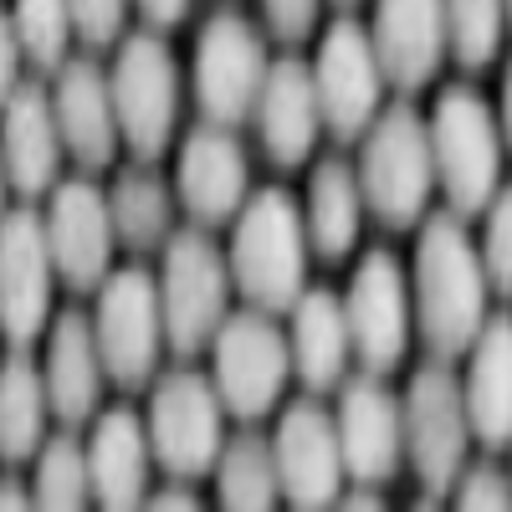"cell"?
<instances>
[{
	"label": "cell",
	"instance_id": "6da1fadb",
	"mask_svg": "<svg viewBox=\"0 0 512 512\" xmlns=\"http://www.w3.org/2000/svg\"><path fill=\"white\" fill-rule=\"evenodd\" d=\"M415 323L436 364L472 354L477 333L487 328V272L466 236V221L451 210L420 226L415 246Z\"/></svg>",
	"mask_w": 512,
	"mask_h": 512
},
{
	"label": "cell",
	"instance_id": "7a4b0ae2",
	"mask_svg": "<svg viewBox=\"0 0 512 512\" xmlns=\"http://www.w3.org/2000/svg\"><path fill=\"white\" fill-rule=\"evenodd\" d=\"M231 287L251 303V313H292L303 297V272H308V231L297 216V200L282 185L256 190L231 236Z\"/></svg>",
	"mask_w": 512,
	"mask_h": 512
},
{
	"label": "cell",
	"instance_id": "3957f363",
	"mask_svg": "<svg viewBox=\"0 0 512 512\" xmlns=\"http://www.w3.org/2000/svg\"><path fill=\"white\" fill-rule=\"evenodd\" d=\"M425 134H431L436 185L446 190L451 216L456 221L482 216L502 190V128H497V113L472 88L451 82V88H441Z\"/></svg>",
	"mask_w": 512,
	"mask_h": 512
},
{
	"label": "cell",
	"instance_id": "277c9868",
	"mask_svg": "<svg viewBox=\"0 0 512 512\" xmlns=\"http://www.w3.org/2000/svg\"><path fill=\"white\" fill-rule=\"evenodd\" d=\"M359 195L384 226H420L425 205L436 190V164H431V134L425 118L410 103H395L374 118V128L364 134V154H359Z\"/></svg>",
	"mask_w": 512,
	"mask_h": 512
},
{
	"label": "cell",
	"instance_id": "5b68a950",
	"mask_svg": "<svg viewBox=\"0 0 512 512\" xmlns=\"http://www.w3.org/2000/svg\"><path fill=\"white\" fill-rule=\"evenodd\" d=\"M159 287V318H164V344L180 359H195L205 344H216L231 297V267L221 246L200 226L175 231L164 241V272L154 277Z\"/></svg>",
	"mask_w": 512,
	"mask_h": 512
},
{
	"label": "cell",
	"instance_id": "8992f818",
	"mask_svg": "<svg viewBox=\"0 0 512 512\" xmlns=\"http://www.w3.org/2000/svg\"><path fill=\"white\" fill-rule=\"evenodd\" d=\"M118 139L134 149V159L154 164L175 144V118H180V62L164 47V36L134 31L118 47V62L108 72Z\"/></svg>",
	"mask_w": 512,
	"mask_h": 512
},
{
	"label": "cell",
	"instance_id": "52a82bcc",
	"mask_svg": "<svg viewBox=\"0 0 512 512\" xmlns=\"http://www.w3.org/2000/svg\"><path fill=\"white\" fill-rule=\"evenodd\" d=\"M144 431H149V456L175 482H195L205 472H216V461L226 451V405L210 374H195V369L164 374L154 384Z\"/></svg>",
	"mask_w": 512,
	"mask_h": 512
},
{
	"label": "cell",
	"instance_id": "ba28073f",
	"mask_svg": "<svg viewBox=\"0 0 512 512\" xmlns=\"http://www.w3.org/2000/svg\"><path fill=\"white\" fill-rule=\"evenodd\" d=\"M400 420H405V456L425 492L431 497L451 492L466 472V446H472L461 379L446 364H425L400 400Z\"/></svg>",
	"mask_w": 512,
	"mask_h": 512
},
{
	"label": "cell",
	"instance_id": "9c48e42d",
	"mask_svg": "<svg viewBox=\"0 0 512 512\" xmlns=\"http://www.w3.org/2000/svg\"><path fill=\"white\" fill-rule=\"evenodd\" d=\"M93 338H98L103 374L118 390L134 395L154 379L164 349V318H159V287L144 267H123L98 287Z\"/></svg>",
	"mask_w": 512,
	"mask_h": 512
},
{
	"label": "cell",
	"instance_id": "30bf717a",
	"mask_svg": "<svg viewBox=\"0 0 512 512\" xmlns=\"http://www.w3.org/2000/svg\"><path fill=\"white\" fill-rule=\"evenodd\" d=\"M216 359H210V384H216L221 405L236 420H262L277 410L287 374H292V349L282 328L267 313H231L216 333Z\"/></svg>",
	"mask_w": 512,
	"mask_h": 512
},
{
	"label": "cell",
	"instance_id": "8fae6325",
	"mask_svg": "<svg viewBox=\"0 0 512 512\" xmlns=\"http://www.w3.org/2000/svg\"><path fill=\"white\" fill-rule=\"evenodd\" d=\"M272 62L241 11H216L195 41V98L210 128H231L256 113Z\"/></svg>",
	"mask_w": 512,
	"mask_h": 512
},
{
	"label": "cell",
	"instance_id": "7c38bea8",
	"mask_svg": "<svg viewBox=\"0 0 512 512\" xmlns=\"http://www.w3.org/2000/svg\"><path fill=\"white\" fill-rule=\"evenodd\" d=\"M313 93H318L323 128L333 139H364L374 128L384 72H379L369 31L354 16L333 21V31H323L318 57H313Z\"/></svg>",
	"mask_w": 512,
	"mask_h": 512
},
{
	"label": "cell",
	"instance_id": "4fadbf2b",
	"mask_svg": "<svg viewBox=\"0 0 512 512\" xmlns=\"http://www.w3.org/2000/svg\"><path fill=\"white\" fill-rule=\"evenodd\" d=\"M344 318H349V344H354V359L364 364V374L384 379L390 369H400L405 349H410V328H415V313H410V287H405V272L390 251H364V262L349 282V297H344Z\"/></svg>",
	"mask_w": 512,
	"mask_h": 512
},
{
	"label": "cell",
	"instance_id": "5bb4252c",
	"mask_svg": "<svg viewBox=\"0 0 512 512\" xmlns=\"http://www.w3.org/2000/svg\"><path fill=\"white\" fill-rule=\"evenodd\" d=\"M272 461H277V487L292 512H333L344 492V451H338V425L323 405L297 400L282 410L277 436H272Z\"/></svg>",
	"mask_w": 512,
	"mask_h": 512
},
{
	"label": "cell",
	"instance_id": "9a60e30c",
	"mask_svg": "<svg viewBox=\"0 0 512 512\" xmlns=\"http://www.w3.org/2000/svg\"><path fill=\"white\" fill-rule=\"evenodd\" d=\"M52 246L36 210H11L0 221V333L16 349L52 328Z\"/></svg>",
	"mask_w": 512,
	"mask_h": 512
},
{
	"label": "cell",
	"instance_id": "2e32d148",
	"mask_svg": "<svg viewBox=\"0 0 512 512\" xmlns=\"http://www.w3.org/2000/svg\"><path fill=\"white\" fill-rule=\"evenodd\" d=\"M47 246H52V267L67 287L77 292H93L103 287L113 272V216H108V195L93 185V180H62L52 190V205L47 216Z\"/></svg>",
	"mask_w": 512,
	"mask_h": 512
},
{
	"label": "cell",
	"instance_id": "e0dca14e",
	"mask_svg": "<svg viewBox=\"0 0 512 512\" xmlns=\"http://www.w3.org/2000/svg\"><path fill=\"white\" fill-rule=\"evenodd\" d=\"M338 451H344V472L369 492L379 482H390L405 461V420H400V400L384 390V379L359 374L344 384L338 395Z\"/></svg>",
	"mask_w": 512,
	"mask_h": 512
},
{
	"label": "cell",
	"instance_id": "ac0fdd59",
	"mask_svg": "<svg viewBox=\"0 0 512 512\" xmlns=\"http://www.w3.org/2000/svg\"><path fill=\"white\" fill-rule=\"evenodd\" d=\"M175 190L180 205L200 226H221L236 221L241 205L251 200V164L241 154V144L226 128H195L180 149V169H175Z\"/></svg>",
	"mask_w": 512,
	"mask_h": 512
},
{
	"label": "cell",
	"instance_id": "d6986e66",
	"mask_svg": "<svg viewBox=\"0 0 512 512\" xmlns=\"http://www.w3.org/2000/svg\"><path fill=\"white\" fill-rule=\"evenodd\" d=\"M82 456H88V487L98 512H144L154 456H149V431L134 410L128 405L103 410Z\"/></svg>",
	"mask_w": 512,
	"mask_h": 512
},
{
	"label": "cell",
	"instance_id": "ffe728a7",
	"mask_svg": "<svg viewBox=\"0 0 512 512\" xmlns=\"http://www.w3.org/2000/svg\"><path fill=\"white\" fill-rule=\"evenodd\" d=\"M0 164H6V180L21 195H47L57 185L62 128H57L52 93L36 88V82H21L11 103L0 108Z\"/></svg>",
	"mask_w": 512,
	"mask_h": 512
},
{
	"label": "cell",
	"instance_id": "44dd1931",
	"mask_svg": "<svg viewBox=\"0 0 512 512\" xmlns=\"http://www.w3.org/2000/svg\"><path fill=\"white\" fill-rule=\"evenodd\" d=\"M57 128H62V149L82 169H108L118 154V118H113V93H108V72L93 57H77L57 72L52 88Z\"/></svg>",
	"mask_w": 512,
	"mask_h": 512
},
{
	"label": "cell",
	"instance_id": "7402d4cb",
	"mask_svg": "<svg viewBox=\"0 0 512 512\" xmlns=\"http://www.w3.org/2000/svg\"><path fill=\"white\" fill-rule=\"evenodd\" d=\"M256 134H262V149L282 169H297L313 154V144L323 134V113H318L308 62H297V57L272 62V72L262 82V98H256Z\"/></svg>",
	"mask_w": 512,
	"mask_h": 512
},
{
	"label": "cell",
	"instance_id": "603a6c76",
	"mask_svg": "<svg viewBox=\"0 0 512 512\" xmlns=\"http://www.w3.org/2000/svg\"><path fill=\"white\" fill-rule=\"evenodd\" d=\"M369 41H374V57H379V72L384 82L395 88H425L436 77L441 57H446V6H415V0H395V6H379L374 11V26H369Z\"/></svg>",
	"mask_w": 512,
	"mask_h": 512
},
{
	"label": "cell",
	"instance_id": "cb8c5ba5",
	"mask_svg": "<svg viewBox=\"0 0 512 512\" xmlns=\"http://www.w3.org/2000/svg\"><path fill=\"white\" fill-rule=\"evenodd\" d=\"M41 379H47V405H52V415L62 425L93 420L108 374H103V359H98V338H93V318L88 313L72 308V313H62L52 323Z\"/></svg>",
	"mask_w": 512,
	"mask_h": 512
},
{
	"label": "cell",
	"instance_id": "d4e9b609",
	"mask_svg": "<svg viewBox=\"0 0 512 512\" xmlns=\"http://www.w3.org/2000/svg\"><path fill=\"white\" fill-rule=\"evenodd\" d=\"M466 425L487 451L512 446V318H487L466 364Z\"/></svg>",
	"mask_w": 512,
	"mask_h": 512
},
{
	"label": "cell",
	"instance_id": "484cf974",
	"mask_svg": "<svg viewBox=\"0 0 512 512\" xmlns=\"http://www.w3.org/2000/svg\"><path fill=\"white\" fill-rule=\"evenodd\" d=\"M287 349H292V369H297V379H303L313 395L338 390V384H344L349 359H354V344H349V318H344V303H338V292L313 287V292L297 297Z\"/></svg>",
	"mask_w": 512,
	"mask_h": 512
},
{
	"label": "cell",
	"instance_id": "4316f807",
	"mask_svg": "<svg viewBox=\"0 0 512 512\" xmlns=\"http://www.w3.org/2000/svg\"><path fill=\"white\" fill-rule=\"evenodd\" d=\"M359 221H364V195H359V175L344 154H328L313 169V185H308V216L303 231L313 241V251L323 262H338L349 256L359 241Z\"/></svg>",
	"mask_w": 512,
	"mask_h": 512
},
{
	"label": "cell",
	"instance_id": "83f0119b",
	"mask_svg": "<svg viewBox=\"0 0 512 512\" xmlns=\"http://www.w3.org/2000/svg\"><path fill=\"white\" fill-rule=\"evenodd\" d=\"M47 379L26 354L0 364V461H31L47 446Z\"/></svg>",
	"mask_w": 512,
	"mask_h": 512
},
{
	"label": "cell",
	"instance_id": "f1b7e54d",
	"mask_svg": "<svg viewBox=\"0 0 512 512\" xmlns=\"http://www.w3.org/2000/svg\"><path fill=\"white\" fill-rule=\"evenodd\" d=\"M108 216H113V236L128 246H164L175 236V200H169V185L149 169H123L118 185L108 190Z\"/></svg>",
	"mask_w": 512,
	"mask_h": 512
},
{
	"label": "cell",
	"instance_id": "f546056e",
	"mask_svg": "<svg viewBox=\"0 0 512 512\" xmlns=\"http://www.w3.org/2000/svg\"><path fill=\"white\" fill-rule=\"evenodd\" d=\"M216 497H221V512H277L282 487H277L272 441L251 436V431L226 441L216 461Z\"/></svg>",
	"mask_w": 512,
	"mask_h": 512
},
{
	"label": "cell",
	"instance_id": "4dcf8cb0",
	"mask_svg": "<svg viewBox=\"0 0 512 512\" xmlns=\"http://www.w3.org/2000/svg\"><path fill=\"white\" fill-rule=\"evenodd\" d=\"M93 487H88V456L77 436H52L36 456L31 477V512H88Z\"/></svg>",
	"mask_w": 512,
	"mask_h": 512
},
{
	"label": "cell",
	"instance_id": "1f68e13d",
	"mask_svg": "<svg viewBox=\"0 0 512 512\" xmlns=\"http://www.w3.org/2000/svg\"><path fill=\"white\" fill-rule=\"evenodd\" d=\"M11 26L21 41V57L41 72H62L67 67V47H72V11L57 0H21L11 6Z\"/></svg>",
	"mask_w": 512,
	"mask_h": 512
},
{
	"label": "cell",
	"instance_id": "d6a6232c",
	"mask_svg": "<svg viewBox=\"0 0 512 512\" xmlns=\"http://www.w3.org/2000/svg\"><path fill=\"white\" fill-rule=\"evenodd\" d=\"M502 47V6L492 0H466V6H446V52L461 67H487Z\"/></svg>",
	"mask_w": 512,
	"mask_h": 512
},
{
	"label": "cell",
	"instance_id": "836d02e7",
	"mask_svg": "<svg viewBox=\"0 0 512 512\" xmlns=\"http://www.w3.org/2000/svg\"><path fill=\"white\" fill-rule=\"evenodd\" d=\"M482 272L487 287H497L502 297H512V185L497 190V200L487 205V236H482Z\"/></svg>",
	"mask_w": 512,
	"mask_h": 512
},
{
	"label": "cell",
	"instance_id": "e575fe53",
	"mask_svg": "<svg viewBox=\"0 0 512 512\" xmlns=\"http://www.w3.org/2000/svg\"><path fill=\"white\" fill-rule=\"evenodd\" d=\"M72 11V41H82V47H113V41L123 36V21H128V6L123 0H77Z\"/></svg>",
	"mask_w": 512,
	"mask_h": 512
},
{
	"label": "cell",
	"instance_id": "d590c367",
	"mask_svg": "<svg viewBox=\"0 0 512 512\" xmlns=\"http://www.w3.org/2000/svg\"><path fill=\"white\" fill-rule=\"evenodd\" d=\"M451 512H512L507 472H497V466H472V472H461Z\"/></svg>",
	"mask_w": 512,
	"mask_h": 512
},
{
	"label": "cell",
	"instance_id": "8d00e7d4",
	"mask_svg": "<svg viewBox=\"0 0 512 512\" xmlns=\"http://www.w3.org/2000/svg\"><path fill=\"white\" fill-rule=\"evenodd\" d=\"M262 21L277 41H308L313 36V21H318V6H287V0H267L262 6Z\"/></svg>",
	"mask_w": 512,
	"mask_h": 512
},
{
	"label": "cell",
	"instance_id": "74e56055",
	"mask_svg": "<svg viewBox=\"0 0 512 512\" xmlns=\"http://www.w3.org/2000/svg\"><path fill=\"white\" fill-rule=\"evenodd\" d=\"M16 67H21V41H16L11 11H0V108H6L11 93L21 88V82H16Z\"/></svg>",
	"mask_w": 512,
	"mask_h": 512
},
{
	"label": "cell",
	"instance_id": "f35d334b",
	"mask_svg": "<svg viewBox=\"0 0 512 512\" xmlns=\"http://www.w3.org/2000/svg\"><path fill=\"white\" fill-rule=\"evenodd\" d=\"M190 16V6H180V0H175V6H169V0H144V6H139V21L149 26V36H164L169 26H180Z\"/></svg>",
	"mask_w": 512,
	"mask_h": 512
},
{
	"label": "cell",
	"instance_id": "ab89813d",
	"mask_svg": "<svg viewBox=\"0 0 512 512\" xmlns=\"http://www.w3.org/2000/svg\"><path fill=\"white\" fill-rule=\"evenodd\" d=\"M144 512H205L185 487H164V492H154L149 502H144Z\"/></svg>",
	"mask_w": 512,
	"mask_h": 512
},
{
	"label": "cell",
	"instance_id": "60d3db41",
	"mask_svg": "<svg viewBox=\"0 0 512 512\" xmlns=\"http://www.w3.org/2000/svg\"><path fill=\"white\" fill-rule=\"evenodd\" d=\"M0 512H31V487L6 477V482H0Z\"/></svg>",
	"mask_w": 512,
	"mask_h": 512
},
{
	"label": "cell",
	"instance_id": "b9f144b4",
	"mask_svg": "<svg viewBox=\"0 0 512 512\" xmlns=\"http://www.w3.org/2000/svg\"><path fill=\"white\" fill-rule=\"evenodd\" d=\"M333 512H390V507H384L374 492H354V497H344V502H338Z\"/></svg>",
	"mask_w": 512,
	"mask_h": 512
},
{
	"label": "cell",
	"instance_id": "7bdbcfd3",
	"mask_svg": "<svg viewBox=\"0 0 512 512\" xmlns=\"http://www.w3.org/2000/svg\"><path fill=\"white\" fill-rule=\"evenodd\" d=\"M497 128H502V139L512 144V67H507V77H502V123H497Z\"/></svg>",
	"mask_w": 512,
	"mask_h": 512
},
{
	"label": "cell",
	"instance_id": "ee69618b",
	"mask_svg": "<svg viewBox=\"0 0 512 512\" xmlns=\"http://www.w3.org/2000/svg\"><path fill=\"white\" fill-rule=\"evenodd\" d=\"M6 185H11V180H6V164H0V221L11 216V210H6Z\"/></svg>",
	"mask_w": 512,
	"mask_h": 512
},
{
	"label": "cell",
	"instance_id": "f6af8a7d",
	"mask_svg": "<svg viewBox=\"0 0 512 512\" xmlns=\"http://www.w3.org/2000/svg\"><path fill=\"white\" fill-rule=\"evenodd\" d=\"M410 512H441V507H436V497H425V502H415Z\"/></svg>",
	"mask_w": 512,
	"mask_h": 512
},
{
	"label": "cell",
	"instance_id": "bcb514c9",
	"mask_svg": "<svg viewBox=\"0 0 512 512\" xmlns=\"http://www.w3.org/2000/svg\"><path fill=\"white\" fill-rule=\"evenodd\" d=\"M502 21H507V26H512V6H502Z\"/></svg>",
	"mask_w": 512,
	"mask_h": 512
},
{
	"label": "cell",
	"instance_id": "7dc6e473",
	"mask_svg": "<svg viewBox=\"0 0 512 512\" xmlns=\"http://www.w3.org/2000/svg\"><path fill=\"white\" fill-rule=\"evenodd\" d=\"M507 482H512V477H507Z\"/></svg>",
	"mask_w": 512,
	"mask_h": 512
}]
</instances>
